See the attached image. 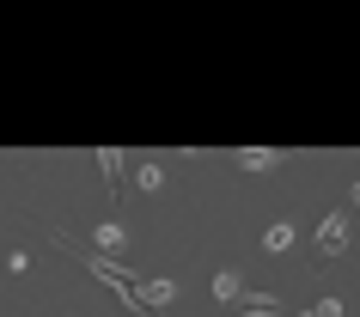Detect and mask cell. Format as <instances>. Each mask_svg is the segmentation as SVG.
<instances>
[{
	"instance_id": "12",
	"label": "cell",
	"mask_w": 360,
	"mask_h": 317,
	"mask_svg": "<svg viewBox=\"0 0 360 317\" xmlns=\"http://www.w3.org/2000/svg\"><path fill=\"white\" fill-rule=\"evenodd\" d=\"M61 317H74V311H61Z\"/></svg>"
},
{
	"instance_id": "2",
	"label": "cell",
	"mask_w": 360,
	"mask_h": 317,
	"mask_svg": "<svg viewBox=\"0 0 360 317\" xmlns=\"http://www.w3.org/2000/svg\"><path fill=\"white\" fill-rule=\"evenodd\" d=\"M92 244H98V250H104V257H122V250H129V232H122V226H116V220H98L92 226Z\"/></svg>"
},
{
	"instance_id": "6",
	"label": "cell",
	"mask_w": 360,
	"mask_h": 317,
	"mask_svg": "<svg viewBox=\"0 0 360 317\" xmlns=\"http://www.w3.org/2000/svg\"><path fill=\"white\" fill-rule=\"evenodd\" d=\"M238 311H250V317H275V311H281V299H275V293H245V299H238Z\"/></svg>"
},
{
	"instance_id": "9",
	"label": "cell",
	"mask_w": 360,
	"mask_h": 317,
	"mask_svg": "<svg viewBox=\"0 0 360 317\" xmlns=\"http://www.w3.org/2000/svg\"><path fill=\"white\" fill-rule=\"evenodd\" d=\"M134 183H141V189L153 195V189H165V171H159V165L147 159V165H134Z\"/></svg>"
},
{
	"instance_id": "5",
	"label": "cell",
	"mask_w": 360,
	"mask_h": 317,
	"mask_svg": "<svg viewBox=\"0 0 360 317\" xmlns=\"http://www.w3.org/2000/svg\"><path fill=\"white\" fill-rule=\"evenodd\" d=\"M171 299H177V287H171V280H141V305H171Z\"/></svg>"
},
{
	"instance_id": "10",
	"label": "cell",
	"mask_w": 360,
	"mask_h": 317,
	"mask_svg": "<svg viewBox=\"0 0 360 317\" xmlns=\"http://www.w3.org/2000/svg\"><path fill=\"white\" fill-rule=\"evenodd\" d=\"M354 202H360V177H354Z\"/></svg>"
},
{
	"instance_id": "7",
	"label": "cell",
	"mask_w": 360,
	"mask_h": 317,
	"mask_svg": "<svg viewBox=\"0 0 360 317\" xmlns=\"http://www.w3.org/2000/svg\"><path fill=\"white\" fill-rule=\"evenodd\" d=\"M238 165H245V171H269V165H281V153H275V147H245V153H238Z\"/></svg>"
},
{
	"instance_id": "8",
	"label": "cell",
	"mask_w": 360,
	"mask_h": 317,
	"mask_svg": "<svg viewBox=\"0 0 360 317\" xmlns=\"http://www.w3.org/2000/svg\"><path fill=\"white\" fill-rule=\"evenodd\" d=\"M287 244H293V226H287V220H275V226L263 232V250H269V257H281Z\"/></svg>"
},
{
	"instance_id": "4",
	"label": "cell",
	"mask_w": 360,
	"mask_h": 317,
	"mask_svg": "<svg viewBox=\"0 0 360 317\" xmlns=\"http://www.w3.org/2000/svg\"><path fill=\"white\" fill-rule=\"evenodd\" d=\"M98 171H104V189L116 195V189H122V153H116V147H104V153H98Z\"/></svg>"
},
{
	"instance_id": "1",
	"label": "cell",
	"mask_w": 360,
	"mask_h": 317,
	"mask_svg": "<svg viewBox=\"0 0 360 317\" xmlns=\"http://www.w3.org/2000/svg\"><path fill=\"white\" fill-rule=\"evenodd\" d=\"M318 250H323V257H342V250H348V214H323Z\"/></svg>"
},
{
	"instance_id": "3",
	"label": "cell",
	"mask_w": 360,
	"mask_h": 317,
	"mask_svg": "<svg viewBox=\"0 0 360 317\" xmlns=\"http://www.w3.org/2000/svg\"><path fill=\"white\" fill-rule=\"evenodd\" d=\"M214 299H220V305H238V299H245V280H238V269H220V275H214Z\"/></svg>"
},
{
	"instance_id": "11",
	"label": "cell",
	"mask_w": 360,
	"mask_h": 317,
	"mask_svg": "<svg viewBox=\"0 0 360 317\" xmlns=\"http://www.w3.org/2000/svg\"><path fill=\"white\" fill-rule=\"evenodd\" d=\"M300 317H318V311H300Z\"/></svg>"
}]
</instances>
